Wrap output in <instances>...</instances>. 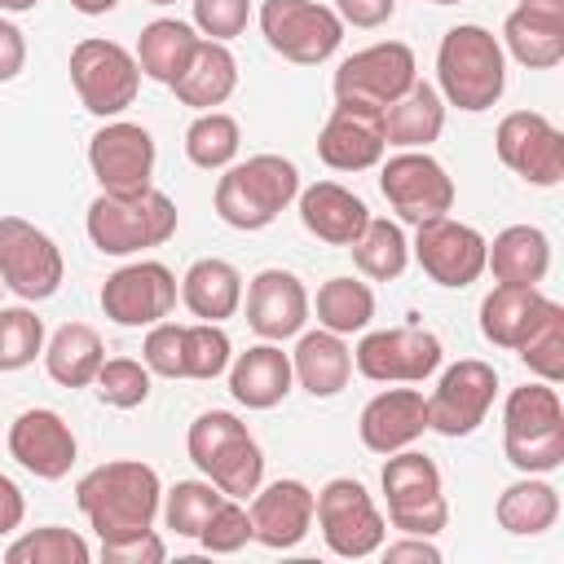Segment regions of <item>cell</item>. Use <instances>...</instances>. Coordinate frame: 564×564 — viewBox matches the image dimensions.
<instances>
[{
  "mask_svg": "<svg viewBox=\"0 0 564 564\" xmlns=\"http://www.w3.org/2000/svg\"><path fill=\"white\" fill-rule=\"evenodd\" d=\"M75 502H79V511L88 516V524L97 529L101 542H128V538H137L154 524L159 476L145 463L115 458V463L93 467L75 485Z\"/></svg>",
  "mask_w": 564,
  "mask_h": 564,
  "instance_id": "1",
  "label": "cell"
},
{
  "mask_svg": "<svg viewBox=\"0 0 564 564\" xmlns=\"http://www.w3.org/2000/svg\"><path fill=\"white\" fill-rule=\"evenodd\" d=\"M436 79L449 106L458 110H489L507 88V62L494 31L463 22L449 26L436 53Z\"/></svg>",
  "mask_w": 564,
  "mask_h": 564,
  "instance_id": "2",
  "label": "cell"
},
{
  "mask_svg": "<svg viewBox=\"0 0 564 564\" xmlns=\"http://www.w3.org/2000/svg\"><path fill=\"white\" fill-rule=\"evenodd\" d=\"M502 449L520 471H555L564 463V405L551 383L511 388L502 405Z\"/></svg>",
  "mask_w": 564,
  "mask_h": 564,
  "instance_id": "3",
  "label": "cell"
},
{
  "mask_svg": "<svg viewBox=\"0 0 564 564\" xmlns=\"http://www.w3.org/2000/svg\"><path fill=\"white\" fill-rule=\"evenodd\" d=\"M176 234V203L163 189L97 194L88 207V238L106 256H132Z\"/></svg>",
  "mask_w": 564,
  "mask_h": 564,
  "instance_id": "4",
  "label": "cell"
},
{
  "mask_svg": "<svg viewBox=\"0 0 564 564\" xmlns=\"http://www.w3.org/2000/svg\"><path fill=\"white\" fill-rule=\"evenodd\" d=\"M185 445H189V458L198 463V471H207L225 498H247L260 489V476H264L260 445L234 414H225V410L198 414L189 423Z\"/></svg>",
  "mask_w": 564,
  "mask_h": 564,
  "instance_id": "5",
  "label": "cell"
},
{
  "mask_svg": "<svg viewBox=\"0 0 564 564\" xmlns=\"http://www.w3.org/2000/svg\"><path fill=\"white\" fill-rule=\"evenodd\" d=\"M300 194V172L282 154H256L229 167L216 185V212L234 229H264Z\"/></svg>",
  "mask_w": 564,
  "mask_h": 564,
  "instance_id": "6",
  "label": "cell"
},
{
  "mask_svg": "<svg viewBox=\"0 0 564 564\" xmlns=\"http://www.w3.org/2000/svg\"><path fill=\"white\" fill-rule=\"evenodd\" d=\"M383 494H388V524L401 533H436L449 520L445 494H441V471L427 454L414 449H397L383 463Z\"/></svg>",
  "mask_w": 564,
  "mask_h": 564,
  "instance_id": "7",
  "label": "cell"
},
{
  "mask_svg": "<svg viewBox=\"0 0 564 564\" xmlns=\"http://www.w3.org/2000/svg\"><path fill=\"white\" fill-rule=\"evenodd\" d=\"M260 31L273 53H282L286 62H300V66L326 62L344 40L339 13L326 4H313V0H264Z\"/></svg>",
  "mask_w": 564,
  "mask_h": 564,
  "instance_id": "8",
  "label": "cell"
},
{
  "mask_svg": "<svg viewBox=\"0 0 564 564\" xmlns=\"http://www.w3.org/2000/svg\"><path fill=\"white\" fill-rule=\"evenodd\" d=\"M70 84H75L79 101L106 119V115H119L123 106H132L141 66L115 40H79L70 48Z\"/></svg>",
  "mask_w": 564,
  "mask_h": 564,
  "instance_id": "9",
  "label": "cell"
},
{
  "mask_svg": "<svg viewBox=\"0 0 564 564\" xmlns=\"http://www.w3.org/2000/svg\"><path fill=\"white\" fill-rule=\"evenodd\" d=\"M313 516H317V524H322L326 546H330L335 555H344V560H361V555L379 551L383 529H388L383 516L375 511L370 494H366L357 480H348V476L330 480V485L313 498Z\"/></svg>",
  "mask_w": 564,
  "mask_h": 564,
  "instance_id": "10",
  "label": "cell"
},
{
  "mask_svg": "<svg viewBox=\"0 0 564 564\" xmlns=\"http://www.w3.org/2000/svg\"><path fill=\"white\" fill-rule=\"evenodd\" d=\"M0 282L22 300H48L62 286L57 242L22 216H0Z\"/></svg>",
  "mask_w": 564,
  "mask_h": 564,
  "instance_id": "11",
  "label": "cell"
},
{
  "mask_svg": "<svg viewBox=\"0 0 564 564\" xmlns=\"http://www.w3.org/2000/svg\"><path fill=\"white\" fill-rule=\"evenodd\" d=\"M379 189H383V198L392 203V212L405 225L436 220V216H445L454 207V181L445 176V167L432 154H419V150L392 154L383 163Z\"/></svg>",
  "mask_w": 564,
  "mask_h": 564,
  "instance_id": "12",
  "label": "cell"
},
{
  "mask_svg": "<svg viewBox=\"0 0 564 564\" xmlns=\"http://www.w3.org/2000/svg\"><path fill=\"white\" fill-rule=\"evenodd\" d=\"M498 159L524 176L529 185H560L564 181V132L538 110H511L498 123Z\"/></svg>",
  "mask_w": 564,
  "mask_h": 564,
  "instance_id": "13",
  "label": "cell"
},
{
  "mask_svg": "<svg viewBox=\"0 0 564 564\" xmlns=\"http://www.w3.org/2000/svg\"><path fill=\"white\" fill-rule=\"evenodd\" d=\"M494 388H498V375L489 361L480 357H463L454 361L436 392L427 397V427H436L441 436H467L485 423L489 405H494Z\"/></svg>",
  "mask_w": 564,
  "mask_h": 564,
  "instance_id": "14",
  "label": "cell"
},
{
  "mask_svg": "<svg viewBox=\"0 0 564 564\" xmlns=\"http://www.w3.org/2000/svg\"><path fill=\"white\" fill-rule=\"evenodd\" d=\"M414 79H419V75H414V53H410V44L388 40V44H370V48H361V53H352V57L339 62V70H335V97L383 110V106L397 101Z\"/></svg>",
  "mask_w": 564,
  "mask_h": 564,
  "instance_id": "15",
  "label": "cell"
},
{
  "mask_svg": "<svg viewBox=\"0 0 564 564\" xmlns=\"http://www.w3.org/2000/svg\"><path fill=\"white\" fill-rule=\"evenodd\" d=\"M441 366V339L423 326L375 330L357 344V370L375 383H419Z\"/></svg>",
  "mask_w": 564,
  "mask_h": 564,
  "instance_id": "16",
  "label": "cell"
},
{
  "mask_svg": "<svg viewBox=\"0 0 564 564\" xmlns=\"http://www.w3.org/2000/svg\"><path fill=\"white\" fill-rule=\"evenodd\" d=\"M172 304H176V278L159 260L123 264L101 286V308L119 326H154L159 317L172 313Z\"/></svg>",
  "mask_w": 564,
  "mask_h": 564,
  "instance_id": "17",
  "label": "cell"
},
{
  "mask_svg": "<svg viewBox=\"0 0 564 564\" xmlns=\"http://www.w3.org/2000/svg\"><path fill=\"white\" fill-rule=\"evenodd\" d=\"M383 110L335 97V110L317 137V159L335 172H366L383 159Z\"/></svg>",
  "mask_w": 564,
  "mask_h": 564,
  "instance_id": "18",
  "label": "cell"
},
{
  "mask_svg": "<svg viewBox=\"0 0 564 564\" xmlns=\"http://www.w3.org/2000/svg\"><path fill=\"white\" fill-rule=\"evenodd\" d=\"M88 163L101 181V194H141L150 189L154 141L141 123H106L88 141Z\"/></svg>",
  "mask_w": 564,
  "mask_h": 564,
  "instance_id": "19",
  "label": "cell"
},
{
  "mask_svg": "<svg viewBox=\"0 0 564 564\" xmlns=\"http://www.w3.org/2000/svg\"><path fill=\"white\" fill-rule=\"evenodd\" d=\"M414 256L423 273L441 286H467L485 273V238L471 225H458L449 216L414 225Z\"/></svg>",
  "mask_w": 564,
  "mask_h": 564,
  "instance_id": "20",
  "label": "cell"
},
{
  "mask_svg": "<svg viewBox=\"0 0 564 564\" xmlns=\"http://www.w3.org/2000/svg\"><path fill=\"white\" fill-rule=\"evenodd\" d=\"M9 454L40 480H62L75 463V436L57 410H26L9 427Z\"/></svg>",
  "mask_w": 564,
  "mask_h": 564,
  "instance_id": "21",
  "label": "cell"
},
{
  "mask_svg": "<svg viewBox=\"0 0 564 564\" xmlns=\"http://www.w3.org/2000/svg\"><path fill=\"white\" fill-rule=\"evenodd\" d=\"M308 317V291L286 269H264L247 286V326L264 339H286Z\"/></svg>",
  "mask_w": 564,
  "mask_h": 564,
  "instance_id": "22",
  "label": "cell"
},
{
  "mask_svg": "<svg viewBox=\"0 0 564 564\" xmlns=\"http://www.w3.org/2000/svg\"><path fill=\"white\" fill-rule=\"evenodd\" d=\"M502 35L520 66L529 70L555 66L564 57V0H520Z\"/></svg>",
  "mask_w": 564,
  "mask_h": 564,
  "instance_id": "23",
  "label": "cell"
},
{
  "mask_svg": "<svg viewBox=\"0 0 564 564\" xmlns=\"http://www.w3.org/2000/svg\"><path fill=\"white\" fill-rule=\"evenodd\" d=\"M247 516H251V538L256 542H264L273 551H286L313 524V489L300 485V480H273L269 489L256 494Z\"/></svg>",
  "mask_w": 564,
  "mask_h": 564,
  "instance_id": "24",
  "label": "cell"
},
{
  "mask_svg": "<svg viewBox=\"0 0 564 564\" xmlns=\"http://www.w3.org/2000/svg\"><path fill=\"white\" fill-rule=\"evenodd\" d=\"M427 427V401L414 388H388L361 410V445L375 454H397Z\"/></svg>",
  "mask_w": 564,
  "mask_h": 564,
  "instance_id": "25",
  "label": "cell"
},
{
  "mask_svg": "<svg viewBox=\"0 0 564 564\" xmlns=\"http://www.w3.org/2000/svg\"><path fill=\"white\" fill-rule=\"evenodd\" d=\"M300 220H304V229L317 234L322 242L348 247V242L366 229L370 212H366V203H361L352 189H344V185H335V181H317V185H308V189L300 194Z\"/></svg>",
  "mask_w": 564,
  "mask_h": 564,
  "instance_id": "26",
  "label": "cell"
},
{
  "mask_svg": "<svg viewBox=\"0 0 564 564\" xmlns=\"http://www.w3.org/2000/svg\"><path fill=\"white\" fill-rule=\"evenodd\" d=\"M485 264L498 282L511 286H538L551 269V242L538 225H507L494 242H485Z\"/></svg>",
  "mask_w": 564,
  "mask_h": 564,
  "instance_id": "27",
  "label": "cell"
},
{
  "mask_svg": "<svg viewBox=\"0 0 564 564\" xmlns=\"http://www.w3.org/2000/svg\"><path fill=\"white\" fill-rule=\"evenodd\" d=\"M546 308V295L538 286H511V282H498L485 300H480V330L494 348H520L524 335L538 326Z\"/></svg>",
  "mask_w": 564,
  "mask_h": 564,
  "instance_id": "28",
  "label": "cell"
},
{
  "mask_svg": "<svg viewBox=\"0 0 564 564\" xmlns=\"http://www.w3.org/2000/svg\"><path fill=\"white\" fill-rule=\"evenodd\" d=\"M291 379H295L291 357H286L282 348H273V344H256V348H247V352L234 361V370H229V392H234L247 410H273V405L291 392Z\"/></svg>",
  "mask_w": 564,
  "mask_h": 564,
  "instance_id": "29",
  "label": "cell"
},
{
  "mask_svg": "<svg viewBox=\"0 0 564 564\" xmlns=\"http://www.w3.org/2000/svg\"><path fill=\"white\" fill-rule=\"evenodd\" d=\"M445 128V106H441V93L423 79H414L397 101L383 106V141L388 145H401V150H419V145H432Z\"/></svg>",
  "mask_w": 564,
  "mask_h": 564,
  "instance_id": "30",
  "label": "cell"
},
{
  "mask_svg": "<svg viewBox=\"0 0 564 564\" xmlns=\"http://www.w3.org/2000/svg\"><path fill=\"white\" fill-rule=\"evenodd\" d=\"M234 84H238V62H234V53H229L220 40H198L189 66H185L167 88L176 93V101L198 106V110H212V106H220V101L234 93Z\"/></svg>",
  "mask_w": 564,
  "mask_h": 564,
  "instance_id": "31",
  "label": "cell"
},
{
  "mask_svg": "<svg viewBox=\"0 0 564 564\" xmlns=\"http://www.w3.org/2000/svg\"><path fill=\"white\" fill-rule=\"evenodd\" d=\"M181 300L203 322L234 317V308L242 300V278H238V269L229 260H194L185 282H181Z\"/></svg>",
  "mask_w": 564,
  "mask_h": 564,
  "instance_id": "32",
  "label": "cell"
},
{
  "mask_svg": "<svg viewBox=\"0 0 564 564\" xmlns=\"http://www.w3.org/2000/svg\"><path fill=\"white\" fill-rule=\"evenodd\" d=\"M291 370L313 397H335L352 375V352L344 348V339L335 330H313L300 339Z\"/></svg>",
  "mask_w": 564,
  "mask_h": 564,
  "instance_id": "33",
  "label": "cell"
},
{
  "mask_svg": "<svg viewBox=\"0 0 564 564\" xmlns=\"http://www.w3.org/2000/svg\"><path fill=\"white\" fill-rule=\"evenodd\" d=\"M194 48H198V35H194L185 22H176V18H154V22L141 31V40H137V66H141L150 79L172 84V79L189 66Z\"/></svg>",
  "mask_w": 564,
  "mask_h": 564,
  "instance_id": "34",
  "label": "cell"
},
{
  "mask_svg": "<svg viewBox=\"0 0 564 564\" xmlns=\"http://www.w3.org/2000/svg\"><path fill=\"white\" fill-rule=\"evenodd\" d=\"M101 335L84 322H66L53 339H48V352H44V366L48 375L62 383V388H84L97 379L101 370Z\"/></svg>",
  "mask_w": 564,
  "mask_h": 564,
  "instance_id": "35",
  "label": "cell"
},
{
  "mask_svg": "<svg viewBox=\"0 0 564 564\" xmlns=\"http://www.w3.org/2000/svg\"><path fill=\"white\" fill-rule=\"evenodd\" d=\"M555 516H560V494L546 480H516L498 498V524L520 538L546 533L555 524Z\"/></svg>",
  "mask_w": 564,
  "mask_h": 564,
  "instance_id": "36",
  "label": "cell"
},
{
  "mask_svg": "<svg viewBox=\"0 0 564 564\" xmlns=\"http://www.w3.org/2000/svg\"><path fill=\"white\" fill-rule=\"evenodd\" d=\"M348 247H352L357 269H361L366 278H375V282L397 278V273L405 269V256H410L401 225H392V220H375V216L366 220V229H361Z\"/></svg>",
  "mask_w": 564,
  "mask_h": 564,
  "instance_id": "37",
  "label": "cell"
},
{
  "mask_svg": "<svg viewBox=\"0 0 564 564\" xmlns=\"http://www.w3.org/2000/svg\"><path fill=\"white\" fill-rule=\"evenodd\" d=\"M370 317H375V295H370L366 282H357V278H330V282H322V291H317V322H322V330L352 335Z\"/></svg>",
  "mask_w": 564,
  "mask_h": 564,
  "instance_id": "38",
  "label": "cell"
},
{
  "mask_svg": "<svg viewBox=\"0 0 564 564\" xmlns=\"http://www.w3.org/2000/svg\"><path fill=\"white\" fill-rule=\"evenodd\" d=\"M524 357V366L542 379V383H560L564 379V308L555 300H546L538 326L524 335V344L516 348Z\"/></svg>",
  "mask_w": 564,
  "mask_h": 564,
  "instance_id": "39",
  "label": "cell"
},
{
  "mask_svg": "<svg viewBox=\"0 0 564 564\" xmlns=\"http://www.w3.org/2000/svg\"><path fill=\"white\" fill-rule=\"evenodd\" d=\"M185 154L198 167H225L238 154V119L220 110H203L185 132Z\"/></svg>",
  "mask_w": 564,
  "mask_h": 564,
  "instance_id": "40",
  "label": "cell"
},
{
  "mask_svg": "<svg viewBox=\"0 0 564 564\" xmlns=\"http://www.w3.org/2000/svg\"><path fill=\"white\" fill-rule=\"evenodd\" d=\"M9 564H88V542L70 529H35L26 538H18L9 551H4Z\"/></svg>",
  "mask_w": 564,
  "mask_h": 564,
  "instance_id": "41",
  "label": "cell"
},
{
  "mask_svg": "<svg viewBox=\"0 0 564 564\" xmlns=\"http://www.w3.org/2000/svg\"><path fill=\"white\" fill-rule=\"evenodd\" d=\"M220 502H225L220 489H212V485H203V480H176V485L167 489V507H163L167 529H176V533H185V538H198L203 524L212 520V511H216Z\"/></svg>",
  "mask_w": 564,
  "mask_h": 564,
  "instance_id": "42",
  "label": "cell"
},
{
  "mask_svg": "<svg viewBox=\"0 0 564 564\" xmlns=\"http://www.w3.org/2000/svg\"><path fill=\"white\" fill-rule=\"evenodd\" d=\"M44 348V322L31 308H0V370H22Z\"/></svg>",
  "mask_w": 564,
  "mask_h": 564,
  "instance_id": "43",
  "label": "cell"
},
{
  "mask_svg": "<svg viewBox=\"0 0 564 564\" xmlns=\"http://www.w3.org/2000/svg\"><path fill=\"white\" fill-rule=\"evenodd\" d=\"M97 397L115 410H132L150 397V366L132 361V357H115V361H101L97 370Z\"/></svg>",
  "mask_w": 564,
  "mask_h": 564,
  "instance_id": "44",
  "label": "cell"
},
{
  "mask_svg": "<svg viewBox=\"0 0 564 564\" xmlns=\"http://www.w3.org/2000/svg\"><path fill=\"white\" fill-rule=\"evenodd\" d=\"M229 361V335L216 322L185 326V379H216Z\"/></svg>",
  "mask_w": 564,
  "mask_h": 564,
  "instance_id": "45",
  "label": "cell"
},
{
  "mask_svg": "<svg viewBox=\"0 0 564 564\" xmlns=\"http://www.w3.org/2000/svg\"><path fill=\"white\" fill-rule=\"evenodd\" d=\"M198 542H203L212 555H229V551H238V546L251 542V516H247L238 502L225 498V502L212 511V520L203 524Z\"/></svg>",
  "mask_w": 564,
  "mask_h": 564,
  "instance_id": "46",
  "label": "cell"
},
{
  "mask_svg": "<svg viewBox=\"0 0 564 564\" xmlns=\"http://www.w3.org/2000/svg\"><path fill=\"white\" fill-rule=\"evenodd\" d=\"M145 366L163 379H185V326L154 322L145 335Z\"/></svg>",
  "mask_w": 564,
  "mask_h": 564,
  "instance_id": "47",
  "label": "cell"
},
{
  "mask_svg": "<svg viewBox=\"0 0 564 564\" xmlns=\"http://www.w3.org/2000/svg\"><path fill=\"white\" fill-rule=\"evenodd\" d=\"M247 13H251L247 0H194V22L203 26L207 40H220V44L242 35Z\"/></svg>",
  "mask_w": 564,
  "mask_h": 564,
  "instance_id": "48",
  "label": "cell"
},
{
  "mask_svg": "<svg viewBox=\"0 0 564 564\" xmlns=\"http://www.w3.org/2000/svg\"><path fill=\"white\" fill-rule=\"evenodd\" d=\"M101 560L106 564H159L163 560V542L145 529L128 542H101Z\"/></svg>",
  "mask_w": 564,
  "mask_h": 564,
  "instance_id": "49",
  "label": "cell"
},
{
  "mask_svg": "<svg viewBox=\"0 0 564 564\" xmlns=\"http://www.w3.org/2000/svg\"><path fill=\"white\" fill-rule=\"evenodd\" d=\"M397 0H335V13L339 22H352V26H383L392 18Z\"/></svg>",
  "mask_w": 564,
  "mask_h": 564,
  "instance_id": "50",
  "label": "cell"
},
{
  "mask_svg": "<svg viewBox=\"0 0 564 564\" xmlns=\"http://www.w3.org/2000/svg\"><path fill=\"white\" fill-rule=\"evenodd\" d=\"M22 62H26V40H22V31L13 22L0 18V84L13 79L22 70Z\"/></svg>",
  "mask_w": 564,
  "mask_h": 564,
  "instance_id": "51",
  "label": "cell"
},
{
  "mask_svg": "<svg viewBox=\"0 0 564 564\" xmlns=\"http://www.w3.org/2000/svg\"><path fill=\"white\" fill-rule=\"evenodd\" d=\"M388 560L397 564V560H419V564H436L441 560V551L432 546V542H423L419 533H410V542H392L388 546Z\"/></svg>",
  "mask_w": 564,
  "mask_h": 564,
  "instance_id": "52",
  "label": "cell"
},
{
  "mask_svg": "<svg viewBox=\"0 0 564 564\" xmlns=\"http://www.w3.org/2000/svg\"><path fill=\"white\" fill-rule=\"evenodd\" d=\"M18 524H22V494L9 476H0V533H9Z\"/></svg>",
  "mask_w": 564,
  "mask_h": 564,
  "instance_id": "53",
  "label": "cell"
},
{
  "mask_svg": "<svg viewBox=\"0 0 564 564\" xmlns=\"http://www.w3.org/2000/svg\"><path fill=\"white\" fill-rule=\"evenodd\" d=\"M70 4H75L79 13H88V18H97V13H110L119 0H70Z\"/></svg>",
  "mask_w": 564,
  "mask_h": 564,
  "instance_id": "54",
  "label": "cell"
},
{
  "mask_svg": "<svg viewBox=\"0 0 564 564\" xmlns=\"http://www.w3.org/2000/svg\"><path fill=\"white\" fill-rule=\"evenodd\" d=\"M40 0H0V9H9V13H22V9H35Z\"/></svg>",
  "mask_w": 564,
  "mask_h": 564,
  "instance_id": "55",
  "label": "cell"
},
{
  "mask_svg": "<svg viewBox=\"0 0 564 564\" xmlns=\"http://www.w3.org/2000/svg\"><path fill=\"white\" fill-rule=\"evenodd\" d=\"M432 4H458V0H432Z\"/></svg>",
  "mask_w": 564,
  "mask_h": 564,
  "instance_id": "56",
  "label": "cell"
},
{
  "mask_svg": "<svg viewBox=\"0 0 564 564\" xmlns=\"http://www.w3.org/2000/svg\"><path fill=\"white\" fill-rule=\"evenodd\" d=\"M150 4H172V0H150Z\"/></svg>",
  "mask_w": 564,
  "mask_h": 564,
  "instance_id": "57",
  "label": "cell"
},
{
  "mask_svg": "<svg viewBox=\"0 0 564 564\" xmlns=\"http://www.w3.org/2000/svg\"><path fill=\"white\" fill-rule=\"evenodd\" d=\"M0 286H4V282H0Z\"/></svg>",
  "mask_w": 564,
  "mask_h": 564,
  "instance_id": "58",
  "label": "cell"
}]
</instances>
